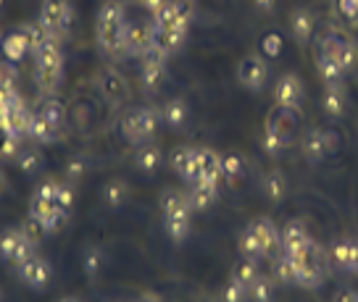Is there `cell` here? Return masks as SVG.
Listing matches in <instances>:
<instances>
[{"instance_id":"cell-14","label":"cell","mask_w":358,"mask_h":302,"mask_svg":"<svg viewBox=\"0 0 358 302\" xmlns=\"http://www.w3.org/2000/svg\"><path fill=\"white\" fill-rule=\"evenodd\" d=\"M61 82H64V63H56V66H34V84H37L40 95L53 98L61 90Z\"/></svg>"},{"instance_id":"cell-56","label":"cell","mask_w":358,"mask_h":302,"mask_svg":"<svg viewBox=\"0 0 358 302\" xmlns=\"http://www.w3.org/2000/svg\"><path fill=\"white\" fill-rule=\"evenodd\" d=\"M61 302H82V300H77V297H64Z\"/></svg>"},{"instance_id":"cell-13","label":"cell","mask_w":358,"mask_h":302,"mask_svg":"<svg viewBox=\"0 0 358 302\" xmlns=\"http://www.w3.org/2000/svg\"><path fill=\"white\" fill-rule=\"evenodd\" d=\"M250 232L256 234L258 247H261L264 257L277 255V250L282 247V232L274 226V221H268V218H256V221L250 224Z\"/></svg>"},{"instance_id":"cell-6","label":"cell","mask_w":358,"mask_h":302,"mask_svg":"<svg viewBox=\"0 0 358 302\" xmlns=\"http://www.w3.org/2000/svg\"><path fill=\"white\" fill-rule=\"evenodd\" d=\"M37 22L43 24L45 29H50V32H56L64 37V34H69L71 22H74L71 3H69V0H43Z\"/></svg>"},{"instance_id":"cell-29","label":"cell","mask_w":358,"mask_h":302,"mask_svg":"<svg viewBox=\"0 0 358 302\" xmlns=\"http://www.w3.org/2000/svg\"><path fill=\"white\" fill-rule=\"evenodd\" d=\"M158 208H161V213L166 216V213H177V211H185V208H192V205H190L187 192L166 187V190L161 192V197H158Z\"/></svg>"},{"instance_id":"cell-58","label":"cell","mask_w":358,"mask_h":302,"mask_svg":"<svg viewBox=\"0 0 358 302\" xmlns=\"http://www.w3.org/2000/svg\"><path fill=\"white\" fill-rule=\"evenodd\" d=\"M129 3H134V6H143V0H129Z\"/></svg>"},{"instance_id":"cell-10","label":"cell","mask_w":358,"mask_h":302,"mask_svg":"<svg viewBox=\"0 0 358 302\" xmlns=\"http://www.w3.org/2000/svg\"><path fill=\"white\" fill-rule=\"evenodd\" d=\"M335 147H337L335 132H329V129H311V132H306V137H303L301 150L311 163H319L329 153H335Z\"/></svg>"},{"instance_id":"cell-44","label":"cell","mask_w":358,"mask_h":302,"mask_svg":"<svg viewBox=\"0 0 358 302\" xmlns=\"http://www.w3.org/2000/svg\"><path fill=\"white\" fill-rule=\"evenodd\" d=\"M192 156H195V147H177V153L171 156V168L177 171V176H185Z\"/></svg>"},{"instance_id":"cell-60","label":"cell","mask_w":358,"mask_h":302,"mask_svg":"<svg viewBox=\"0 0 358 302\" xmlns=\"http://www.w3.org/2000/svg\"><path fill=\"white\" fill-rule=\"evenodd\" d=\"M0 300H3V292H0Z\"/></svg>"},{"instance_id":"cell-5","label":"cell","mask_w":358,"mask_h":302,"mask_svg":"<svg viewBox=\"0 0 358 302\" xmlns=\"http://www.w3.org/2000/svg\"><path fill=\"white\" fill-rule=\"evenodd\" d=\"M156 45V27L153 22L137 19V22L124 24V56L143 58Z\"/></svg>"},{"instance_id":"cell-30","label":"cell","mask_w":358,"mask_h":302,"mask_svg":"<svg viewBox=\"0 0 358 302\" xmlns=\"http://www.w3.org/2000/svg\"><path fill=\"white\" fill-rule=\"evenodd\" d=\"M245 176V160L237 153H229V156H222V181H227L229 187L240 184V179Z\"/></svg>"},{"instance_id":"cell-1","label":"cell","mask_w":358,"mask_h":302,"mask_svg":"<svg viewBox=\"0 0 358 302\" xmlns=\"http://www.w3.org/2000/svg\"><path fill=\"white\" fill-rule=\"evenodd\" d=\"M124 6L119 0H106L98 11V22H95V40L101 47L103 56L122 58L124 56Z\"/></svg>"},{"instance_id":"cell-54","label":"cell","mask_w":358,"mask_h":302,"mask_svg":"<svg viewBox=\"0 0 358 302\" xmlns=\"http://www.w3.org/2000/svg\"><path fill=\"white\" fill-rule=\"evenodd\" d=\"M6 192V176H3V171H0V195Z\"/></svg>"},{"instance_id":"cell-42","label":"cell","mask_w":358,"mask_h":302,"mask_svg":"<svg viewBox=\"0 0 358 302\" xmlns=\"http://www.w3.org/2000/svg\"><path fill=\"white\" fill-rule=\"evenodd\" d=\"M22 150V139L16 135H11L8 129H0V158L3 160H13Z\"/></svg>"},{"instance_id":"cell-57","label":"cell","mask_w":358,"mask_h":302,"mask_svg":"<svg viewBox=\"0 0 358 302\" xmlns=\"http://www.w3.org/2000/svg\"><path fill=\"white\" fill-rule=\"evenodd\" d=\"M6 3H8V0H0V11H3V8H6Z\"/></svg>"},{"instance_id":"cell-25","label":"cell","mask_w":358,"mask_h":302,"mask_svg":"<svg viewBox=\"0 0 358 302\" xmlns=\"http://www.w3.org/2000/svg\"><path fill=\"white\" fill-rule=\"evenodd\" d=\"M198 156H201V179L219 184L222 181V156L211 147H198Z\"/></svg>"},{"instance_id":"cell-11","label":"cell","mask_w":358,"mask_h":302,"mask_svg":"<svg viewBox=\"0 0 358 302\" xmlns=\"http://www.w3.org/2000/svg\"><path fill=\"white\" fill-rule=\"evenodd\" d=\"M166 61L169 58L164 56L156 45L150 47L145 56H143V84H145V90L156 92V90L164 87V82L169 79Z\"/></svg>"},{"instance_id":"cell-28","label":"cell","mask_w":358,"mask_h":302,"mask_svg":"<svg viewBox=\"0 0 358 302\" xmlns=\"http://www.w3.org/2000/svg\"><path fill=\"white\" fill-rule=\"evenodd\" d=\"M316 71H319V77H322V82H324L327 87L329 84H343V79H345V71L340 68V63L332 56H327V53H319V58H316Z\"/></svg>"},{"instance_id":"cell-18","label":"cell","mask_w":358,"mask_h":302,"mask_svg":"<svg viewBox=\"0 0 358 302\" xmlns=\"http://www.w3.org/2000/svg\"><path fill=\"white\" fill-rule=\"evenodd\" d=\"M0 50H3V58L11 61V63H19V61H24V58L32 53V50H29V40H27V34H24L22 29H13V32L3 34Z\"/></svg>"},{"instance_id":"cell-35","label":"cell","mask_w":358,"mask_h":302,"mask_svg":"<svg viewBox=\"0 0 358 302\" xmlns=\"http://www.w3.org/2000/svg\"><path fill=\"white\" fill-rule=\"evenodd\" d=\"M248 300L250 302H274V281L264 276V273H258V279L250 284V289H248Z\"/></svg>"},{"instance_id":"cell-46","label":"cell","mask_w":358,"mask_h":302,"mask_svg":"<svg viewBox=\"0 0 358 302\" xmlns=\"http://www.w3.org/2000/svg\"><path fill=\"white\" fill-rule=\"evenodd\" d=\"M16 82H19V74H16V66L11 61H0V87L6 90H16Z\"/></svg>"},{"instance_id":"cell-40","label":"cell","mask_w":358,"mask_h":302,"mask_svg":"<svg viewBox=\"0 0 358 302\" xmlns=\"http://www.w3.org/2000/svg\"><path fill=\"white\" fill-rule=\"evenodd\" d=\"M19 229H22V234L27 236L29 242H34V245H40V242H43V236H45V234H50V232L45 229L43 221H40L37 216H32V213H29V216L24 218L22 226H19Z\"/></svg>"},{"instance_id":"cell-53","label":"cell","mask_w":358,"mask_h":302,"mask_svg":"<svg viewBox=\"0 0 358 302\" xmlns=\"http://www.w3.org/2000/svg\"><path fill=\"white\" fill-rule=\"evenodd\" d=\"M134 302H161V297H158V294H153V292H143V294H140Z\"/></svg>"},{"instance_id":"cell-43","label":"cell","mask_w":358,"mask_h":302,"mask_svg":"<svg viewBox=\"0 0 358 302\" xmlns=\"http://www.w3.org/2000/svg\"><path fill=\"white\" fill-rule=\"evenodd\" d=\"M85 174H87V163H85V158L82 156L69 158L66 168H64V176H66L69 184H74V187H77L79 181L85 179Z\"/></svg>"},{"instance_id":"cell-51","label":"cell","mask_w":358,"mask_h":302,"mask_svg":"<svg viewBox=\"0 0 358 302\" xmlns=\"http://www.w3.org/2000/svg\"><path fill=\"white\" fill-rule=\"evenodd\" d=\"M166 3H169V0H143V6H140V8H145L150 16H156V13L161 11Z\"/></svg>"},{"instance_id":"cell-21","label":"cell","mask_w":358,"mask_h":302,"mask_svg":"<svg viewBox=\"0 0 358 302\" xmlns=\"http://www.w3.org/2000/svg\"><path fill=\"white\" fill-rule=\"evenodd\" d=\"M356 255H358V239H350V236H343V239H337L335 245H332V263H335L337 269H343L350 273L353 269V263H356Z\"/></svg>"},{"instance_id":"cell-37","label":"cell","mask_w":358,"mask_h":302,"mask_svg":"<svg viewBox=\"0 0 358 302\" xmlns=\"http://www.w3.org/2000/svg\"><path fill=\"white\" fill-rule=\"evenodd\" d=\"M40 116H45L53 126L61 129L64 121H66V108H64V103L58 100V98H45V100L40 103Z\"/></svg>"},{"instance_id":"cell-41","label":"cell","mask_w":358,"mask_h":302,"mask_svg":"<svg viewBox=\"0 0 358 302\" xmlns=\"http://www.w3.org/2000/svg\"><path fill=\"white\" fill-rule=\"evenodd\" d=\"M53 202H56V208L61 213L71 216V211H74V202H77V192H74V184H69V181H66V184H58Z\"/></svg>"},{"instance_id":"cell-59","label":"cell","mask_w":358,"mask_h":302,"mask_svg":"<svg viewBox=\"0 0 358 302\" xmlns=\"http://www.w3.org/2000/svg\"><path fill=\"white\" fill-rule=\"evenodd\" d=\"M0 45H3V34H0Z\"/></svg>"},{"instance_id":"cell-24","label":"cell","mask_w":358,"mask_h":302,"mask_svg":"<svg viewBox=\"0 0 358 302\" xmlns=\"http://www.w3.org/2000/svg\"><path fill=\"white\" fill-rule=\"evenodd\" d=\"M190 119V105L182 100V98H171V100L161 108V121L171 126V129H182Z\"/></svg>"},{"instance_id":"cell-45","label":"cell","mask_w":358,"mask_h":302,"mask_svg":"<svg viewBox=\"0 0 358 302\" xmlns=\"http://www.w3.org/2000/svg\"><path fill=\"white\" fill-rule=\"evenodd\" d=\"M222 302H248V289L235 279H229L222 292Z\"/></svg>"},{"instance_id":"cell-12","label":"cell","mask_w":358,"mask_h":302,"mask_svg":"<svg viewBox=\"0 0 358 302\" xmlns=\"http://www.w3.org/2000/svg\"><path fill=\"white\" fill-rule=\"evenodd\" d=\"M311 242L313 239L308 236V229L301 221H290V224L282 229V252H287L292 260H298L308 250Z\"/></svg>"},{"instance_id":"cell-4","label":"cell","mask_w":358,"mask_h":302,"mask_svg":"<svg viewBox=\"0 0 358 302\" xmlns=\"http://www.w3.org/2000/svg\"><path fill=\"white\" fill-rule=\"evenodd\" d=\"M319 53H327V56L335 58L345 74H350V71L358 66V45L345 32H340V29H329V32L322 37Z\"/></svg>"},{"instance_id":"cell-47","label":"cell","mask_w":358,"mask_h":302,"mask_svg":"<svg viewBox=\"0 0 358 302\" xmlns=\"http://www.w3.org/2000/svg\"><path fill=\"white\" fill-rule=\"evenodd\" d=\"M282 37L277 32H266L264 34V40H261V50L266 53L268 58H277V56H282Z\"/></svg>"},{"instance_id":"cell-9","label":"cell","mask_w":358,"mask_h":302,"mask_svg":"<svg viewBox=\"0 0 358 302\" xmlns=\"http://www.w3.org/2000/svg\"><path fill=\"white\" fill-rule=\"evenodd\" d=\"M237 82L250 92H261L268 82V66L261 56H245L237 66Z\"/></svg>"},{"instance_id":"cell-50","label":"cell","mask_w":358,"mask_h":302,"mask_svg":"<svg viewBox=\"0 0 358 302\" xmlns=\"http://www.w3.org/2000/svg\"><path fill=\"white\" fill-rule=\"evenodd\" d=\"M332 302H358V292L350 289V287H345V289H337L335 297H332Z\"/></svg>"},{"instance_id":"cell-8","label":"cell","mask_w":358,"mask_h":302,"mask_svg":"<svg viewBox=\"0 0 358 302\" xmlns=\"http://www.w3.org/2000/svg\"><path fill=\"white\" fill-rule=\"evenodd\" d=\"M16 269H19V279L34 292H45L53 281V266L40 255H32L27 263L16 266Z\"/></svg>"},{"instance_id":"cell-33","label":"cell","mask_w":358,"mask_h":302,"mask_svg":"<svg viewBox=\"0 0 358 302\" xmlns=\"http://www.w3.org/2000/svg\"><path fill=\"white\" fill-rule=\"evenodd\" d=\"M16 160V166H19V171H24L27 176H34L40 168H43V163H45V158H43V153L37 150V147H22L19 150V156L13 158Z\"/></svg>"},{"instance_id":"cell-3","label":"cell","mask_w":358,"mask_h":302,"mask_svg":"<svg viewBox=\"0 0 358 302\" xmlns=\"http://www.w3.org/2000/svg\"><path fill=\"white\" fill-rule=\"evenodd\" d=\"M158 126H161V113L150 105H143V108H134L127 113V119L122 121V137L129 145L140 147L156 137Z\"/></svg>"},{"instance_id":"cell-48","label":"cell","mask_w":358,"mask_h":302,"mask_svg":"<svg viewBox=\"0 0 358 302\" xmlns=\"http://www.w3.org/2000/svg\"><path fill=\"white\" fill-rule=\"evenodd\" d=\"M56 190H58V181L45 179L43 184H37L34 195H37V197H45V200H53V197H56Z\"/></svg>"},{"instance_id":"cell-55","label":"cell","mask_w":358,"mask_h":302,"mask_svg":"<svg viewBox=\"0 0 358 302\" xmlns=\"http://www.w3.org/2000/svg\"><path fill=\"white\" fill-rule=\"evenodd\" d=\"M201 302H222V297H203Z\"/></svg>"},{"instance_id":"cell-7","label":"cell","mask_w":358,"mask_h":302,"mask_svg":"<svg viewBox=\"0 0 358 302\" xmlns=\"http://www.w3.org/2000/svg\"><path fill=\"white\" fill-rule=\"evenodd\" d=\"M303 95H306V87L298 74H282L274 84V103L277 108H285V111L298 113L303 105Z\"/></svg>"},{"instance_id":"cell-26","label":"cell","mask_w":358,"mask_h":302,"mask_svg":"<svg viewBox=\"0 0 358 302\" xmlns=\"http://www.w3.org/2000/svg\"><path fill=\"white\" fill-rule=\"evenodd\" d=\"M127 200H129V184L124 179H111L103 184V202H106V208L119 211L122 205H127Z\"/></svg>"},{"instance_id":"cell-23","label":"cell","mask_w":358,"mask_h":302,"mask_svg":"<svg viewBox=\"0 0 358 302\" xmlns=\"http://www.w3.org/2000/svg\"><path fill=\"white\" fill-rule=\"evenodd\" d=\"M61 137V129L53 126L45 116L40 113H32V123H29V139H34L37 145H53Z\"/></svg>"},{"instance_id":"cell-16","label":"cell","mask_w":358,"mask_h":302,"mask_svg":"<svg viewBox=\"0 0 358 302\" xmlns=\"http://www.w3.org/2000/svg\"><path fill=\"white\" fill-rule=\"evenodd\" d=\"M187 197H190V205L195 213L208 211L213 202L219 200V184H213V181H208V179L195 181V184H190Z\"/></svg>"},{"instance_id":"cell-22","label":"cell","mask_w":358,"mask_h":302,"mask_svg":"<svg viewBox=\"0 0 358 302\" xmlns=\"http://www.w3.org/2000/svg\"><path fill=\"white\" fill-rule=\"evenodd\" d=\"M290 27H292V37L301 45H306V43H311L313 29H316V19H313V13L308 8H295L290 16Z\"/></svg>"},{"instance_id":"cell-2","label":"cell","mask_w":358,"mask_h":302,"mask_svg":"<svg viewBox=\"0 0 358 302\" xmlns=\"http://www.w3.org/2000/svg\"><path fill=\"white\" fill-rule=\"evenodd\" d=\"M295 113L285 111V108H274L266 119V129H264V150L268 156H282L287 145L292 142V132H295Z\"/></svg>"},{"instance_id":"cell-27","label":"cell","mask_w":358,"mask_h":302,"mask_svg":"<svg viewBox=\"0 0 358 302\" xmlns=\"http://www.w3.org/2000/svg\"><path fill=\"white\" fill-rule=\"evenodd\" d=\"M322 105H324L327 116H332V119H340L348 108V98H345V90H343V84H329L322 95Z\"/></svg>"},{"instance_id":"cell-31","label":"cell","mask_w":358,"mask_h":302,"mask_svg":"<svg viewBox=\"0 0 358 302\" xmlns=\"http://www.w3.org/2000/svg\"><path fill=\"white\" fill-rule=\"evenodd\" d=\"M258 260L256 257H248V255H240V260L235 263V269H232V279L237 284H243L245 289H250V284L258 279Z\"/></svg>"},{"instance_id":"cell-34","label":"cell","mask_w":358,"mask_h":302,"mask_svg":"<svg viewBox=\"0 0 358 302\" xmlns=\"http://www.w3.org/2000/svg\"><path fill=\"white\" fill-rule=\"evenodd\" d=\"M274 279L282 284H295L298 281V263L287 252H280L274 257Z\"/></svg>"},{"instance_id":"cell-49","label":"cell","mask_w":358,"mask_h":302,"mask_svg":"<svg viewBox=\"0 0 358 302\" xmlns=\"http://www.w3.org/2000/svg\"><path fill=\"white\" fill-rule=\"evenodd\" d=\"M337 8L345 19H358V0H337Z\"/></svg>"},{"instance_id":"cell-32","label":"cell","mask_w":358,"mask_h":302,"mask_svg":"<svg viewBox=\"0 0 358 302\" xmlns=\"http://www.w3.org/2000/svg\"><path fill=\"white\" fill-rule=\"evenodd\" d=\"M24 242H27V236L22 234L19 226H16V229H6V232L0 234V257L8 260V263H13V257H16V252L22 250Z\"/></svg>"},{"instance_id":"cell-19","label":"cell","mask_w":358,"mask_h":302,"mask_svg":"<svg viewBox=\"0 0 358 302\" xmlns=\"http://www.w3.org/2000/svg\"><path fill=\"white\" fill-rule=\"evenodd\" d=\"M164 163V153H161V147L156 145H140L134 150V168L140 171V174H148V176H153L158 168Z\"/></svg>"},{"instance_id":"cell-17","label":"cell","mask_w":358,"mask_h":302,"mask_svg":"<svg viewBox=\"0 0 358 302\" xmlns=\"http://www.w3.org/2000/svg\"><path fill=\"white\" fill-rule=\"evenodd\" d=\"M261 192H264V197L268 202H274V205H280L285 197H287V192H290V184H287V176L277 171V168H271L264 174V179H261Z\"/></svg>"},{"instance_id":"cell-36","label":"cell","mask_w":358,"mask_h":302,"mask_svg":"<svg viewBox=\"0 0 358 302\" xmlns=\"http://www.w3.org/2000/svg\"><path fill=\"white\" fill-rule=\"evenodd\" d=\"M82 266H85V271H87V276H98L103 271V266H106V252H103L98 245H90L85 247V252H82Z\"/></svg>"},{"instance_id":"cell-20","label":"cell","mask_w":358,"mask_h":302,"mask_svg":"<svg viewBox=\"0 0 358 302\" xmlns=\"http://www.w3.org/2000/svg\"><path fill=\"white\" fill-rule=\"evenodd\" d=\"M187 32L190 29H179V27L177 29H156V47L166 58L177 56L187 43Z\"/></svg>"},{"instance_id":"cell-38","label":"cell","mask_w":358,"mask_h":302,"mask_svg":"<svg viewBox=\"0 0 358 302\" xmlns=\"http://www.w3.org/2000/svg\"><path fill=\"white\" fill-rule=\"evenodd\" d=\"M22 32L27 34V40H29V50H32V56L40 50V47L45 45V40L50 37V34H56V32H50V29H45L40 22H27L22 24Z\"/></svg>"},{"instance_id":"cell-15","label":"cell","mask_w":358,"mask_h":302,"mask_svg":"<svg viewBox=\"0 0 358 302\" xmlns=\"http://www.w3.org/2000/svg\"><path fill=\"white\" fill-rule=\"evenodd\" d=\"M192 208H185V211L177 213H166L164 216V229L171 242H185L192 232Z\"/></svg>"},{"instance_id":"cell-39","label":"cell","mask_w":358,"mask_h":302,"mask_svg":"<svg viewBox=\"0 0 358 302\" xmlns=\"http://www.w3.org/2000/svg\"><path fill=\"white\" fill-rule=\"evenodd\" d=\"M103 92H106V98L113 103H119L127 95V82L122 79V74H116V71H106V77H103Z\"/></svg>"},{"instance_id":"cell-52","label":"cell","mask_w":358,"mask_h":302,"mask_svg":"<svg viewBox=\"0 0 358 302\" xmlns=\"http://www.w3.org/2000/svg\"><path fill=\"white\" fill-rule=\"evenodd\" d=\"M253 8L261 13H271L277 8V0H253Z\"/></svg>"}]
</instances>
